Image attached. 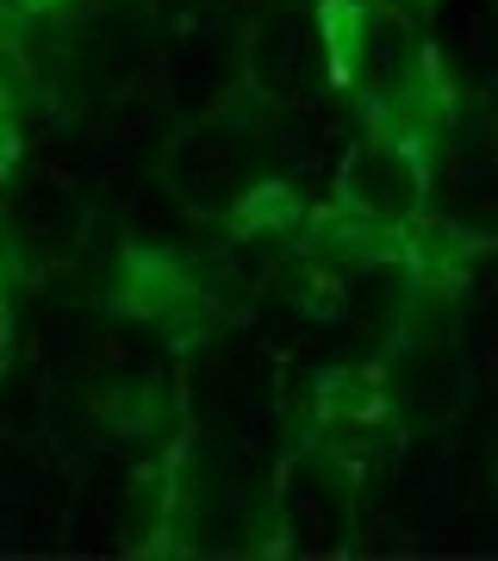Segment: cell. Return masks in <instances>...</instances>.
<instances>
[{"label": "cell", "mask_w": 498, "mask_h": 561, "mask_svg": "<svg viewBox=\"0 0 498 561\" xmlns=\"http://www.w3.org/2000/svg\"><path fill=\"white\" fill-rule=\"evenodd\" d=\"M343 206H349L361 225L405 231V225L424 213V157H418V138H398L393 125H386V131H374L356 157L343 162Z\"/></svg>", "instance_id": "6da1fadb"}, {"label": "cell", "mask_w": 498, "mask_h": 561, "mask_svg": "<svg viewBox=\"0 0 498 561\" xmlns=\"http://www.w3.org/2000/svg\"><path fill=\"white\" fill-rule=\"evenodd\" d=\"M0 368H7V306H0Z\"/></svg>", "instance_id": "7a4b0ae2"}]
</instances>
